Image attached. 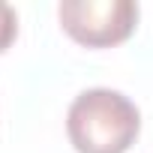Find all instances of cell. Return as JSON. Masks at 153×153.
<instances>
[{
  "instance_id": "1",
  "label": "cell",
  "mask_w": 153,
  "mask_h": 153,
  "mask_svg": "<svg viewBox=\"0 0 153 153\" xmlns=\"http://www.w3.org/2000/svg\"><path fill=\"white\" fill-rule=\"evenodd\" d=\"M141 132V114L129 96L111 87H90L72 99L66 135L78 153H126Z\"/></svg>"
},
{
  "instance_id": "2",
  "label": "cell",
  "mask_w": 153,
  "mask_h": 153,
  "mask_svg": "<svg viewBox=\"0 0 153 153\" xmlns=\"http://www.w3.org/2000/svg\"><path fill=\"white\" fill-rule=\"evenodd\" d=\"M60 27L87 48H111L132 36L138 3L132 0H63L57 6Z\"/></svg>"
},
{
  "instance_id": "3",
  "label": "cell",
  "mask_w": 153,
  "mask_h": 153,
  "mask_svg": "<svg viewBox=\"0 0 153 153\" xmlns=\"http://www.w3.org/2000/svg\"><path fill=\"white\" fill-rule=\"evenodd\" d=\"M18 36V15L9 3H3L0 0V54H3Z\"/></svg>"
}]
</instances>
